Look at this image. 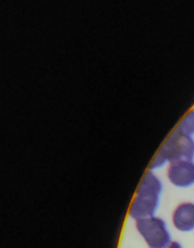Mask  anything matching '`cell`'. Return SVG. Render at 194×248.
<instances>
[{
	"label": "cell",
	"instance_id": "4",
	"mask_svg": "<svg viewBox=\"0 0 194 248\" xmlns=\"http://www.w3.org/2000/svg\"><path fill=\"white\" fill-rule=\"evenodd\" d=\"M167 176L170 183L178 188L194 185V161H178L169 164Z\"/></svg>",
	"mask_w": 194,
	"mask_h": 248
},
{
	"label": "cell",
	"instance_id": "5",
	"mask_svg": "<svg viewBox=\"0 0 194 248\" xmlns=\"http://www.w3.org/2000/svg\"><path fill=\"white\" fill-rule=\"evenodd\" d=\"M174 226L180 232H189L194 230V203H181L172 215Z\"/></svg>",
	"mask_w": 194,
	"mask_h": 248
},
{
	"label": "cell",
	"instance_id": "7",
	"mask_svg": "<svg viewBox=\"0 0 194 248\" xmlns=\"http://www.w3.org/2000/svg\"><path fill=\"white\" fill-rule=\"evenodd\" d=\"M166 248H183L180 243L177 242V241H172Z\"/></svg>",
	"mask_w": 194,
	"mask_h": 248
},
{
	"label": "cell",
	"instance_id": "1",
	"mask_svg": "<svg viewBox=\"0 0 194 248\" xmlns=\"http://www.w3.org/2000/svg\"><path fill=\"white\" fill-rule=\"evenodd\" d=\"M163 185L153 171H148L139 186L135 198L129 210V216L133 220L154 217L160 207Z\"/></svg>",
	"mask_w": 194,
	"mask_h": 248
},
{
	"label": "cell",
	"instance_id": "2",
	"mask_svg": "<svg viewBox=\"0 0 194 248\" xmlns=\"http://www.w3.org/2000/svg\"><path fill=\"white\" fill-rule=\"evenodd\" d=\"M178 161H194V138L182 134L177 129L163 144L150 165V170H157L166 164Z\"/></svg>",
	"mask_w": 194,
	"mask_h": 248
},
{
	"label": "cell",
	"instance_id": "6",
	"mask_svg": "<svg viewBox=\"0 0 194 248\" xmlns=\"http://www.w3.org/2000/svg\"><path fill=\"white\" fill-rule=\"evenodd\" d=\"M176 129L182 134L194 138V108L183 117Z\"/></svg>",
	"mask_w": 194,
	"mask_h": 248
},
{
	"label": "cell",
	"instance_id": "3",
	"mask_svg": "<svg viewBox=\"0 0 194 248\" xmlns=\"http://www.w3.org/2000/svg\"><path fill=\"white\" fill-rule=\"evenodd\" d=\"M136 229L149 248H166L172 242L166 223L160 217L154 216L136 221Z\"/></svg>",
	"mask_w": 194,
	"mask_h": 248
}]
</instances>
